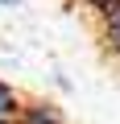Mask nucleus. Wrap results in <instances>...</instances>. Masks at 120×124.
Wrapping results in <instances>:
<instances>
[{
	"label": "nucleus",
	"mask_w": 120,
	"mask_h": 124,
	"mask_svg": "<svg viewBox=\"0 0 120 124\" xmlns=\"http://www.w3.org/2000/svg\"><path fill=\"white\" fill-rule=\"evenodd\" d=\"M17 124H62V112H58L50 99H25Z\"/></svg>",
	"instance_id": "obj_1"
},
{
	"label": "nucleus",
	"mask_w": 120,
	"mask_h": 124,
	"mask_svg": "<svg viewBox=\"0 0 120 124\" xmlns=\"http://www.w3.org/2000/svg\"><path fill=\"white\" fill-rule=\"evenodd\" d=\"M79 4H87L91 13H104V8H112V4H116V0H79Z\"/></svg>",
	"instance_id": "obj_4"
},
{
	"label": "nucleus",
	"mask_w": 120,
	"mask_h": 124,
	"mask_svg": "<svg viewBox=\"0 0 120 124\" xmlns=\"http://www.w3.org/2000/svg\"><path fill=\"white\" fill-rule=\"evenodd\" d=\"M95 25H99V41L120 58V0L112 8H104V13H95Z\"/></svg>",
	"instance_id": "obj_2"
},
{
	"label": "nucleus",
	"mask_w": 120,
	"mask_h": 124,
	"mask_svg": "<svg viewBox=\"0 0 120 124\" xmlns=\"http://www.w3.org/2000/svg\"><path fill=\"white\" fill-rule=\"evenodd\" d=\"M21 103H25V95H21L13 83H4V79H0V124H17Z\"/></svg>",
	"instance_id": "obj_3"
},
{
	"label": "nucleus",
	"mask_w": 120,
	"mask_h": 124,
	"mask_svg": "<svg viewBox=\"0 0 120 124\" xmlns=\"http://www.w3.org/2000/svg\"><path fill=\"white\" fill-rule=\"evenodd\" d=\"M0 4H8V8H17V4H21V0H0Z\"/></svg>",
	"instance_id": "obj_5"
}]
</instances>
